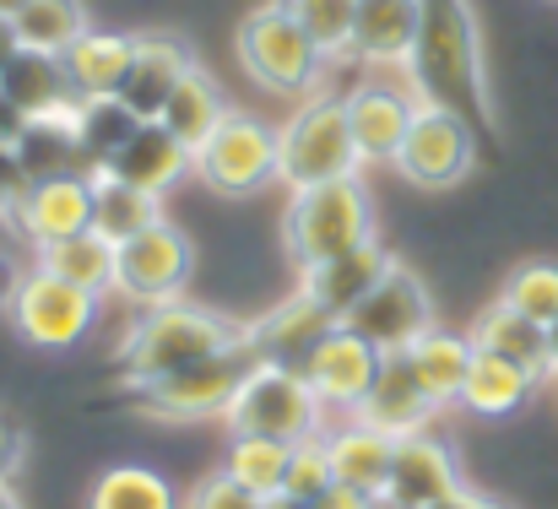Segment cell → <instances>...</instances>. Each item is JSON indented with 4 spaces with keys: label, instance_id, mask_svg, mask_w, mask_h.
Here are the masks:
<instances>
[{
    "label": "cell",
    "instance_id": "1",
    "mask_svg": "<svg viewBox=\"0 0 558 509\" xmlns=\"http://www.w3.org/2000/svg\"><path fill=\"white\" fill-rule=\"evenodd\" d=\"M401 71H407V93L417 104H439V109L472 120L477 131H494L472 0H423L417 38H412V54H407Z\"/></svg>",
    "mask_w": 558,
    "mask_h": 509
},
{
    "label": "cell",
    "instance_id": "2",
    "mask_svg": "<svg viewBox=\"0 0 558 509\" xmlns=\"http://www.w3.org/2000/svg\"><path fill=\"white\" fill-rule=\"evenodd\" d=\"M250 337V326H233L211 310H195L185 299H169V304H153L114 352V374L120 385H142V379H158V374H174L206 352H222L233 341Z\"/></svg>",
    "mask_w": 558,
    "mask_h": 509
},
{
    "label": "cell",
    "instance_id": "3",
    "mask_svg": "<svg viewBox=\"0 0 558 509\" xmlns=\"http://www.w3.org/2000/svg\"><path fill=\"white\" fill-rule=\"evenodd\" d=\"M260 363V347L244 337L222 352H206L174 374H158V379H142V385H125V401L131 412L142 417H158V423H201V417H222L239 396V385L255 374Z\"/></svg>",
    "mask_w": 558,
    "mask_h": 509
},
{
    "label": "cell",
    "instance_id": "4",
    "mask_svg": "<svg viewBox=\"0 0 558 509\" xmlns=\"http://www.w3.org/2000/svg\"><path fill=\"white\" fill-rule=\"evenodd\" d=\"M369 239H374V201L359 173L293 190V201L282 211V244H288L299 271H310V266H320L331 255H348V250H359Z\"/></svg>",
    "mask_w": 558,
    "mask_h": 509
},
{
    "label": "cell",
    "instance_id": "5",
    "mask_svg": "<svg viewBox=\"0 0 558 509\" xmlns=\"http://www.w3.org/2000/svg\"><path fill=\"white\" fill-rule=\"evenodd\" d=\"M233 54L244 65V76L266 93H310L326 71V54L315 49V38L299 27V16L288 11V0L255 5L239 33H233Z\"/></svg>",
    "mask_w": 558,
    "mask_h": 509
},
{
    "label": "cell",
    "instance_id": "6",
    "mask_svg": "<svg viewBox=\"0 0 558 509\" xmlns=\"http://www.w3.org/2000/svg\"><path fill=\"white\" fill-rule=\"evenodd\" d=\"M359 142L348 120V98H310L282 131H277V179L288 190L331 184L359 173Z\"/></svg>",
    "mask_w": 558,
    "mask_h": 509
},
{
    "label": "cell",
    "instance_id": "7",
    "mask_svg": "<svg viewBox=\"0 0 558 509\" xmlns=\"http://www.w3.org/2000/svg\"><path fill=\"white\" fill-rule=\"evenodd\" d=\"M320 417H326V407L310 390V379L277 357H260L255 374L239 385L233 407L222 412L228 434H260V439H288V445L320 434Z\"/></svg>",
    "mask_w": 558,
    "mask_h": 509
},
{
    "label": "cell",
    "instance_id": "8",
    "mask_svg": "<svg viewBox=\"0 0 558 509\" xmlns=\"http://www.w3.org/2000/svg\"><path fill=\"white\" fill-rule=\"evenodd\" d=\"M190 169L217 195H255L277 179V131L244 109H228L217 131L190 153Z\"/></svg>",
    "mask_w": 558,
    "mask_h": 509
},
{
    "label": "cell",
    "instance_id": "9",
    "mask_svg": "<svg viewBox=\"0 0 558 509\" xmlns=\"http://www.w3.org/2000/svg\"><path fill=\"white\" fill-rule=\"evenodd\" d=\"M390 163L417 190H450L477 169V125L439 109V104H417V114H412Z\"/></svg>",
    "mask_w": 558,
    "mask_h": 509
},
{
    "label": "cell",
    "instance_id": "10",
    "mask_svg": "<svg viewBox=\"0 0 558 509\" xmlns=\"http://www.w3.org/2000/svg\"><path fill=\"white\" fill-rule=\"evenodd\" d=\"M190 271H195V244L174 222H153L136 239L114 244V293L142 304V310L180 299Z\"/></svg>",
    "mask_w": 558,
    "mask_h": 509
},
{
    "label": "cell",
    "instance_id": "11",
    "mask_svg": "<svg viewBox=\"0 0 558 509\" xmlns=\"http://www.w3.org/2000/svg\"><path fill=\"white\" fill-rule=\"evenodd\" d=\"M342 326L359 331V337L369 341V347H379V352H407L412 341L423 337L428 326H439V320H434L428 282H423L412 266L390 260V271L359 299V310H353Z\"/></svg>",
    "mask_w": 558,
    "mask_h": 509
},
{
    "label": "cell",
    "instance_id": "12",
    "mask_svg": "<svg viewBox=\"0 0 558 509\" xmlns=\"http://www.w3.org/2000/svg\"><path fill=\"white\" fill-rule=\"evenodd\" d=\"M93 320H98V299L82 293V288H71V282H60V277H49V271H38V266L22 277V288L11 299L16 337L44 347V352L76 347V341L93 331Z\"/></svg>",
    "mask_w": 558,
    "mask_h": 509
},
{
    "label": "cell",
    "instance_id": "13",
    "mask_svg": "<svg viewBox=\"0 0 558 509\" xmlns=\"http://www.w3.org/2000/svg\"><path fill=\"white\" fill-rule=\"evenodd\" d=\"M379 357H385L379 347H369L359 331H348V326L337 320V326L315 341L293 368L310 379V390L320 396V407L359 417V407H364V396H369V385H374V374H379Z\"/></svg>",
    "mask_w": 558,
    "mask_h": 509
},
{
    "label": "cell",
    "instance_id": "14",
    "mask_svg": "<svg viewBox=\"0 0 558 509\" xmlns=\"http://www.w3.org/2000/svg\"><path fill=\"white\" fill-rule=\"evenodd\" d=\"M33 250L71 239L82 228H93V173H49V179H27V190L16 195L11 217H5Z\"/></svg>",
    "mask_w": 558,
    "mask_h": 509
},
{
    "label": "cell",
    "instance_id": "15",
    "mask_svg": "<svg viewBox=\"0 0 558 509\" xmlns=\"http://www.w3.org/2000/svg\"><path fill=\"white\" fill-rule=\"evenodd\" d=\"M456 488H466V483H461L456 450L423 428V434L396 439V456H390V477H385L379 509H428V505H439V499H450Z\"/></svg>",
    "mask_w": 558,
    "mask_h": 509
},
{
    "label": "cell",
    "instance_id": "16",
    "mask_svg": "<svg viewBox=\"0 0 558 509\" xmlns=\"http://www.w3.org/2000/svg\"><path fill=\"white\" fill-rule=\"evenodd\" d=\"M190 65H195V54H190L185 38H174V33H142L136 49H131V65H125L120 87H114V98L136 120H158L163 104L174 98V87L185 82Z\"/></svg>",
    "mask_w": 558,
    "mask_h": 509
},
{
    "label": "cell",
    "instance_id": "17",
    "mask_svg": "<svg viewBox=\"0 0 558 509\" xmlns=\"http://www.w3.org/2000/svg\"><path fill=\"white\" fill-rule=\"evenodd\" d=\"M359 417L374 423V428H385L390 439H407V434H423V428L439 417V407H434V396L423 390V379L412 374V357H407V352H385L369 396H364V407H359Z\"/></svg>",
    "mask_w": 558,
    "mask_h": 509
},
{
    "label": "cell",
    "instance_id": "18",
    "mask_svg": "<svg viewBox=\"0 0 558 509\" xmlns=\"http://www.w3.org/2000/svg\"><path fill=\"white\" fill-rule=\"evenodd\" d=\"M390 260H396V255H390L379 239H369V244H359V250H348V255H331V260L310 266L304 282H299V293H304L310 304H320L331 320H348V315L359 310V299L390 271Z\"/></svg>",
    "mask_w": 558,
    "mask_h": 509
},
{
    "label": "cell",
    "instance_id": "19",
    "mask_svg": "<svg viewBox=\"0 0 558 509\" xmlns=\"http://www.w3.org/2000/svg\"><path fill=\"white\" fill-rule=\"evenodd\" d=\"M190 169V147L180 136H169V125L163 120H142L125 142H120V153L104 163L98 173H109V179H125V184H136V190H153V195H163L180 173Z\"/></svg>",
    "mask_w": 558,
    "mask_h": 509
},
{
    "label": "cell",
    "instance_id": "20",
    "mask_svg": "<svg viewBox=\"0 0 558 509\" xmlns=\"http://www.w3.org/2000/svg\"><path fill=\"white\" fill-rule=\"evenodd\" d=\"M0 87L5 98L27 114V120H44V114H71L82 98H76V82L65 71L60 54H44V49H16L0 71Z\"/></svg>",
    "mask_w": 558,
    "mask_h": 509
},
{
    "label": "cell",
    "instance_id": "21",
    "mask_svg": "<svg viewBox=\"0 0 558 509\" xmlns=\"http://www.w3.org/2000/svg\"><path fill=\"white\" fill-rule=\"evenodd\" d=\"M417 114V98L401 93V87H385L369 82L359 93H348V120H353V142H359V158L364 163H390L407 125Z\"/></svg>",
    "mask_w": 558,
    "mask_h": 509
},
{
    "label": "cell",
    "instance_id": "22",
    "mask_svg": "<svg viewBox=\"0 0 558 509\" xmlns=\"http://www.w3.org/2000/svg\"><path fill=\"white\" fill-rule=\"evenodd\" d=\"M472 347H483V352H499V357H510V363H521L537 385L548 379V326H537L532 315H521L515 304H505V299H494L477 320H472Z\"/></svg>",
    "mask_w": 558,
    "mask_h": 509
},
{
    "label": "cell",
    "instance_id": "23",
    "mask_svg": "<svg viewBox=\"0 0 558 509\" xmlns=\"http://www.w3.org/2000/svg\"><path fill=\"white\" fill-rule=\"evenodd\" d=\"M417 11H423V0H359L353 60H364V65H407L412 38H417Z\"/></svg>",
    "mask_w": 558,
    "mask_h": 509
},
{
    "label": "cell",
    "instance_id": "24",
    "mask_svg": "<svg viewBox=\"0 0 558 509\" xmlns=\"http://www.w3.org/2000/svg\"><path fill=\"white\" fill-rule=\"evenodd\" d=\"M326 445H331L337 483H348V488H359V494H369V499L385 494L390 456H396V439H390L385 428H374V423H364V417H348L342 428L326 434Z\"/></svg>",
    "mask_w": 558,
    "mask_h": 509
},
{
    "label": "cell",
    "instance_id": "25",
    "mask_svg": "<svg viewBox=\"0 0 558 509\" xmlns=\"http://www.w3.org/2000/svg\"><path fill=\"white\" fill-rule=\"evenodd\" d=\"M33 266L49 271V277H60V282H71V288H82V293H93V299L114 293V244L98 228H82L71 239L38 244L33 250Z\"/></svg>",
    "mask_w": 558,
    "mask_h": 509
},
{
    "label": "cell",
    "instance_id": "26",
    "mask_svg": "<svg viewBox=\"0 0 558 509\" xmlns=\"http://www.w3.org/2000/svg\"><path fill=\"white\" fill-rule=\"evenodd\" d=\"M472 337L466 331H445V326H428L423 337L407 347L412 357V374L423 379V390L434 396V407H456L461 401V385H466V368H472Z\"/></svg>",
    "mask_w": 558,
    "mask_h": 509
},
{
    "label": "cell",
    "instance_id": "27",
    "mask_svg": "<svg viewBox=\"0 0 558 509\" xmlns=\"http://www.w3.org/2000/svg\"><path fill=\"white\" fill-rule=\"evenodd\" d=\"M131 49L136 38L131 33H114V27H87L60 60L76 82V98H114L125 65H131Z\"/></svg>",
    "mask_w": 558,
    "mask_h": 509
},
{
    "label": "cell",
    "instance_id": "28",
    "mask_svg": "<svg viewBox=\"0 0 558 509\" xmlns=\"http://www.w3.org/2000/svg\"><path fill=\"white\" fill-rule=\"evenodd\" d=\"M532 390H537V379L521 363L477 347L472 368H466V385H461V407L477 412V417H510V412H521L532 401Z\"/></svg>",
    "mask_w": 558,
    "mask_h": 509
},
{
    "label": "cell",
    "instance_id": "29",
    "mask_svg": "<svg viewBox=\"0 0 558 509\" xmlns=\"http://www.w3.org/2000/svg\"><path fill=\"white\" fill-rule=\"evenodd\" d=\"M337 320L320 310V304H310L304 293H293L288 304H277V310H266V320H255L250 326V341L260 347V357H277V363H299L315 341L326 337Z\"/></svg>",
    "mask_w": 558,
    "mask_h": 509
},
{
    "label": "cell",
    "instance_id": "30",
    "mask_svg": "<svg viewBox=\"0 0 558 509\" xmlns=\"http://www.w3.org/2000/svg\"><path fill=\"white\" fill-rule=\"evenodd\" d=\"M153 222H163V195L136 190V184L109 179V173H93V228L109 244H125V239H136Z\"/></svg>",
    "mask_w": 558,
    "mask_h": 509
},
{
    "label": "cell",
    "instance_id": "31",
    "mask_svg": "<svg viewBox=\"0 0 558 509\" xmlns=\"http://www.w3.org/2000/svg\"><path fill=\"white\" fill-rule=\"evenodd\" d=\"M76 114V109H71ZM71 114H44L27 120V131L16 136V163L27 169V179H49V173H93L87 153L76 142V120Z\"/></svg>",
    "mask_w": 558,
    "mask_h": 509
},
{
    "label": "cell",
    "instance_id": "32",
    "mask_svg": "<svg viewBox=\"0 0 558 509\" xmlns=\"http://www.w3.org/2000/svg\"><path fill=\"white\" fill-rule=\"evenodd\" d=\"M222 114H228V109H222V93H217V82H211L201 65H190L185 82L174 87V98L163 104V114H158V120L169 125V136H180L190 153H195V147H201V142L217 131V120H222Z\"/></svg>",
    "mask_w": 558,
    "mask_h": 509
},
{
    "label": "cell",
    "instance_id": "33",
    "mask_svg": "<svg viewBox=\"0 0 558 509\" xmlns=\"http://www.w3.org/2000/svg\"><path fill=\"white\" fill-rule=\"evenodd\" d=\"M16 44L22 49H44V54H65L93 22H87V5L82 0H27L16 16Z\"/></svg>",
    "mask_w": 558,
    "mask_h": 509
},
{
    "label": "cell",
    "instance_id": "34",
    "mask_svg": "<svg viewBox=\"0 0 558 509\" xmlns=\"http://www.w3.org/2000/svg\"><path fill=\"white\" fill-rule=\"evenodd\" d=\"M288 456H293L288 439L233 434V439H228V456H222V472H228L233 483H244L250 494L277 499V494H282V477H288Z\"/></svg>",
    "mask_w": 558,
    "mask_h": 509
},
{
    "label": "cell",
    "instance_id": "35",
    "mask_svg": "<svg viewBox=\"0 0 558 509\" xmlns=\"http://www.w3.org/2000/svg\"><path fill=\"white\" fill-rule=\"evenodd\" d=\"M87 509H185L174 483L158 477L153 466H114L93 483Z\"/></svg>",
    "mask_w": 558,
    "mask_h": 509
},
{
    "label": "cell",
    "instance_id": "36",
    "mask_svg": "<svg viewBox=\"0 0 558 509\" xmlns=\"http://www.w3.org/2000/svg\"><path fill=\"white\" fill-rule=\"evenodd\" d=\"M71 120H76V142H82L87 169H93V173L104 169V163L120 153V142H125V136L142 125V120H136V114H131L120 98H82Z\"/></svg>",
    "mask_w": 558,
    "mask_h": 509
},
{
    "label": "cell",
    "instance_id": "37",
    "mask_svg": "<svg viewBox=\"0 0 558 509\" xmlns=\"http://www.w3.org/2000/svg\"><path fill=\"white\" fill-rule=\"evenodd\" d=\"M288 11L299 16V27L315 38V49H320L326 60H353L359 0H288Z\"/></svg>",
    "mask_w": 558,
    "mask_h": 509
},
{
    "label": "cell",
    "instance_id": "38",
    "mask_svg": "<svg viewBox=\"0 0 558 509\" xmlns=\"http://www.w3.org/2000/svg\"><path fill=\"white\" fill-rule=\"evenodd\" d=\"M505 304H515L521 315H532L537 326L558 320V260H526L505 277Z\"/></svg>",
    "mask_w": 558,
    "mask_h": 509
},
{
    "label": "cell",
    "instance_id": "39",
    "mask_svg": "<svg viewBox=\"0 0 558 509\" xmlns=\"http://www.w3.org/2000/svg\"><path fill=\"white\" fill-rule=\"evenodd\" d=\"M331 483H337V466H331V445H326V434L293 439V456H288L282 494H288V499H299V505H315V499H320Z\"/></svg>",
    "mask_w": 558,
    "mask_h": 509
},
{
    "label": "cell",
    "instance_id": "40",
    "mask_svg": "<svg viewBox=\"0 0 558 509\" xmlns=\"http://www.w3.org/2000/svg\"><path fill=\"white\" fill-rule=\"evenodd\" d=\"M185 509H266V499L250 494L244 483H233L228 472H211V477H201V483L190 488Z\"/></svg>",
    "mask_w": 558,
    "mask_h": 509
},
{
    "label": "cell",
    "instance_id": "41",
    "mask_svg": "<svg viewBox=\"0 0 558 509\" xmlns=\"http://www.w3.org/2000/svg\"><path fill=\"white\" fill-rule=\"evenodd\" d=\"M22 190H27V169L16 163V147L0 142V217H11V206H16Z\"/></svg>",
    "mask_w": 558,
    "mask_h": 509
},
{
    "label": "cell",
    "instance_id": "42",
    "mask_svg": "<svg viewBox=\"0 0 558 509\" xmlns=\"http://www.w3.org/2000/svg\"><path fill=\"white\" fill-rule=\"evenodd\" d=\"M22 456H27V439H22V428L0 412V483H11V477H16Z\"/></svg>",
    "mask_w": 558,
    "mask_h": 509
},
{
    "label": "cell",
    "instance_id": "43",
    "mask_svg": "<svg viewBox=\"0 0 558 509\" xmlns=\"http://www.w3.org/2000/svg\"><path fill=\"white\" fill-rule=\"evenodd\" d=\"M310 509H379V499L359 494V488H348V483H331V488H326Z\"/></svg>",
    "mask_w": 558,
    "mask_h": 509
},
{
    "label": "cell",
    "instance_id": "44",
    "mask_svg": "<svg viewBox=\"0 0 558 509\" xmlns=\"http://www.w3.org/2000/svg\"><path fill=\"white\" fill-rule=\"evenodd\" d=\"M428 509H510L505 499H494V494H477V488H456L450 499H439V505Z\"/></svg>",
    "mask_w": 558,
    "mask_h": 509
},
{
    "label": "cell",
    "instance_id": "45",
    "mask_svg": "<svg viewBox=\"0 0 558 509\" xmlns=\"http://www.w3.org/2000/svg\"><path fill=\"white\" fill-rule=\"evenodd\" d=\"M22 131H27V114H22V109L5 98V87H0V142H5V147H16V136H22Z\"/></svg>",
    "mask_w": 558,
    "mask_h": 509
},
{
    "label": "cell",
    "instance_id": "46",
    "mask_svg": "<svg viewBox=\"0 0 558 509\" xmlns=\"http://www.w3.org/2000/svg\"><path fill=\"white\" fill-rule=\"evenodd\" d=\"M16 288H22V271H16V260H11V255L0 250V310H11Z\"/></svg>",
    "mask_w": 558,
    "mask_h": 509
},
{
    "label": "cell",
    "instance_id": "47",
    "mask_svg": "<svg viewBox=\"0 0 558 509\" xmlns=\"http://www.w3.org/2000/svg\"><path fill=\"white\" fill-rule=\"evenodd\" d=\"M22 44H16V27H11V16H0V71H5V60L16 54Z\"/></svg>",
    "mask_w": 558,
    "mask_h": 509
},
{
    "label": "cell",
    "instance_id": "48",
    "mask_svg": "<svg viewBox=\"0 0 558 509\" xmlns=\"http://www.w3.org/2000/svg\"><path fill=\"white\" fill-rule=\"evenodd\" d=\"M548 379H558V320H548Z\"/></svg>",
    "mask_w": 558,
    "mask_h": 509
},
{
    "label": "cell",
    "instance_id": "49",
    "mask_svg": "<svg viewBox=\"0 0 558 509\" xmlns=\"http://www.w3.org/2000/svg\"><path fill=\"white\" fill-rule=\"evenodd\" d=\"M266 509H310V505H299V499H288V494H277V499H266Z\"/></svg>",
    "mask_w": 558,
    "mask_h": 509
},
{
    "label": "cell",
    "instance_id": "50",
    "mask_svg": "<svg viewBox=\"0 0 558 509\" xmlns=\"http://www.w3.org/2000/svg\"><path fill=\"white\" fill-rule=\"evenodd\" d=\"M0 509H22V499L11 494V483H0Z\"/></svg>",
    "mask_w": 558,
    "mask_h": 509
},
{
    "label": "cell",
    "instance_id": "51",
    "mask_svg": "<svg viewBox=\"0 0 558 509\" xmlns=\"http://www.w3.org/2000/svg\"><path fill=\"white\" fill-rule=\"evenodd\" d=\"M22 5H27V0H0V16H16Z\"/></svg>",
    "mask_w": 558,
    "mask_h": 509
},
{
    "label": "cell",
    "instance_id": "52",
    "mask_svg": "<svg viewBox=\"0 0 558 509\" xmlns=\"http://www.w3.org/2000/svg\"><path fill=\"white\" fill-rule=\"evenodd\" d=\"M554 5H558V0H554Z\"/></svg>",
    "mask_w": 558,
    "mask_h": 509
}]
</instances>
